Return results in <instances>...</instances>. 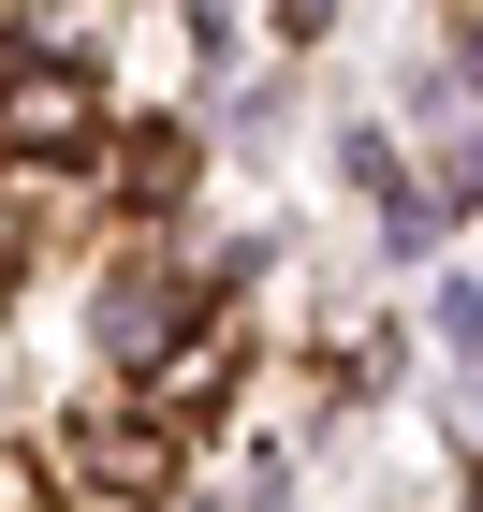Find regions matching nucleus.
<instances>
[{
  "mask_svg": "<svg viewBox=\"0 0 483 512\" xmlns=\"http://www.w3.org/2000/svg\"><path fill=\"white\" fill-rule=\"evenodd\" d=\"M74 483H88V498H161L176 454H161V425H88L74 439Z\"/></svg>",
  "mask_w": 483,
  "mask_h": 512,
  "instance_id": "f257e3e1",
  "label": "nucleus"
},
{
  "mask_svg": "<svg viewBox=\"0 0 483 512\" xmlns=\"http://www.w3.org/2000/svg\"><path fill=\"white\" fill-rule=\"evenodd\" d=\"M0 147H30V161L88 147V88H74V74H30V88H15V103H0Z\"/></svg>",
  "mask_w": 483,
  "mask_h": 512,
  "instance_id": "f03ea898",
  "label": "nucleus"
},
{
  "mask_svg": "<svg viewBox=\"0 0 483 512\" xmlns=\"http://www.w3.org/2000/svg\"><path fill=\"white\" fill-rule=\"evenodd\" d=\"M147 366H161V381H147V395H161V410H205V395L235 381V366H249V352H235V337H220V322H191V352H147Z\"/></svg>",
  "mask_w": 483,
  "mask_h": 512,
  "instance_id": "7ed1b4c3",
  "label": "nucleus"
},
{
  "mask_svg": "<svg viewBox=\"0 0 483 512\" xmlns=\"http://www.w3.org/2000/svg\"><path fill=\"white\" fill-rule=\"evenodd\" d=\"M161 322H176V293H161L147 264H132V278H103V337H118V352H161Z\"/></svg>",
  "mask_w": 483,
  "mask_h": 512,
  "instance_id": "20e7f679",
  "label": "nucleus"
},
{
  "mask_svg": "<svg viewBox=\"0 0 483 512\" xmlns=\"http://www.w3.org/2000/svg\"><path fill=\"white\" fill-rule=\"evenodd\" d=\"M176 176H191L176 132H132V147H118V191H132V205H176Z\"/></svg>",
  "mask_w": 483,
  "mask_h": 512,
  "instance_id": "39448f33",
  "label": "nucleus"
}]
</instances>
